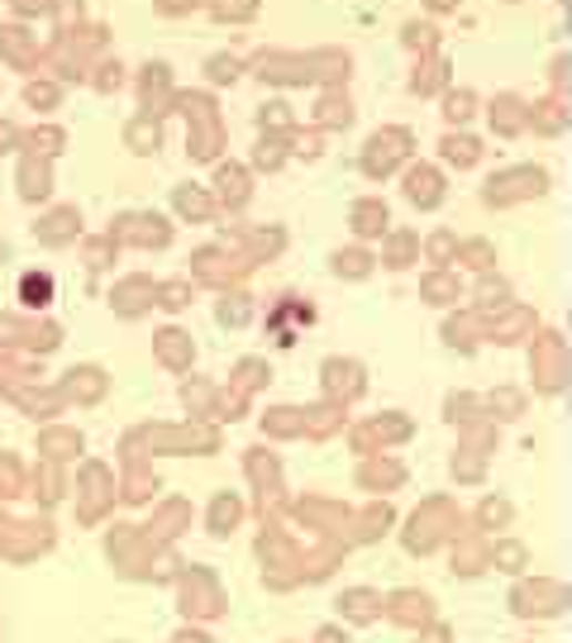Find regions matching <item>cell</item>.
Segmentation results:
<instances>
[{"label": "cell", "instance_id": "6da1fadb", "mask_svg": "<svg viewBox=\"0 0 572 643\" xmlns=\"http://www.w3.org/2000/svg\"><path fill=\"white\" fill-rule=\"evenodd\" d=\"M248 72L263 86H320V91H348L354 76V53L339 43H320L310 53L296 48H258L248 58Z\"/></svg>", "mask_w": 572, "mask_h": 643}, {"label": "cell", "instance_id": "7a4b0ae2", "mask_svg": "<svg viewBox=\"0 0 572 643\" xmlns=\"http://www.w3.org/2000/svg\"><path fill=\"white\" fill-rule=\"evenodd\" d=\"M110 53V24L91 20L76 34H48L43 39V76H58L62 86L91 82L95 62Z\"/></svg>", "mask_w": 572, "mask_h": 643}, {"label": "cell", "instance_id": "3957f363", "mask_svg": "<svg viewBox=\"0 0 572 643\" xmlns=\"http://www.w3.org/2000/svg\"><path fill=\"white\" fill-rule=\"evenodd\" d=\"M177 110L186 115V153L191 163H215L225 149V120H219V101L211 91H182Z\"/></svg>", "mask_w": 572, "mask_h": 643}, {"label": "cell", "instance_id": "277c9868", "mask_svg": "<svg viewBox=\"0 0 572 643\" xmlns=\"http://www.w3.org/2000/svg\"><path fill=\"white\" fill-rule=\"evenodd\" d=\"M549 191V172L539 163H515V167H501L487 176L482 186V201L491 211H511V205H524V201H539Z\"/></svg>", "mask_w": 572, "mask_h": 643}, {"label": "cell", "instance_id": "5b68a950", "mask_svg": "<svg viewBox=\"0 0 572 643\" xmlns=\"http://www.w3.org/2000/svg\"><path fill=\"white\" fill-rule=\"evenodd\" d=\"M530 377L539 396H559L572 381V353L559 329H539L530 344Z\"/></svg>", "mask_w": 572, "mask_h": 643}, {"label": "cell", "instance_id": "8992f818", "mask_svg": "<svg viewBox=\"0 0 572 643\" xmlns=\"http://www.w3.org/2000/svg\"><path fill=\"white\" fill-rule=\"evenodd\" d=\"M410 153H416V134H410L406 124H381L377 134H368V143H362V176L387 182L391 172H401L410 163Z\"/></svg>", "mask_w": 572, "mask_h": 643}, {"label": "cell", "instance_id": "52a82bcc", "mask_svg": "<svg viewBox=\"0 0 572 643\" xmlns=\"http://www.w3.org/2000/svg\"><path fill=\"white\" fill-rule=\"evenodd\" d=\"M134 95H139V110L153 120H167L177 115V76H172L167 62H143L134 72Z\"/></svg>", "mask_w": 572, "mask_h": 643}, {"label": "cell", "instance_id": "ba28073f", "mask_svg": "<svg viewBox=\"0 0 572 643\" xmlns=\"http://www.w3.org/2000/svg\"><path fill=\"white\" fill-rule=\"evenodd\" d=\"M0 62L10 72H24V76H39L43 72V39L34 24H20V20H0Z\"/></svg>", "mask_w": 572, "mask_h": 643}, {"label": "cell", "instance_id": "9c48e42d", "mask_svg": "<svg viewBox=\"0 0 572 643\" xmlns=\"http://www.w3.org/2000/svg\"><path fill=\"white\" fill-rule=\"evenodd\" d=\"M248 257L244 253H229V248H201L196 257H191V277H196L201 286H219V292H229L234 282L248 277Z\"/></svg>", "mask_w": 572, "mask_h": 643}, {"label": "cell", "instance_id": "30bf717a", "mask_svg": "<svg viewBox=\"0 0 572 643\" xmlns=\"http://www.w3.org/2000/svg\"><path fill=\"white\" fill-rule=\"evenodd\" d=\"M0 344L29 348V353H53L62 344V329L53 319H29V315H0Z\"/></svg>", "mask_w": 572, "mask_h": 643}, {"label": "cell", "instance_id": "8fae6325", "mask_svg": "<svg viewBox=\"0 0 572 643\" xmlns=\"http://www.w3.org/2000/svg\"><path fill=\"white\" fill-rule=\"evenodd\" d=\"M110 238H115V244H130V248H167L172 244V224L157 211H130V215L115 220Z\"/></svg>", "mask_w": 572, "mask_h": 643}, {"label": "cell", "instance_id": "7c38bea8", "mask_svg": "<svg viewBox=\"0 0 572 643\" xmlns=\"http://www.w3.org/2000/svg\"><path fill=\"white\" fill-rule=\"evenodd\" d=\"M487 124L497 139H520L530 129V101L520 91H501L487 101Z\"/></svg>", "mask_w": 572, "mask_h": 643}, {"label": "cell", "instance_id": "4fadbf2b", "mask_svg": "<svg viewBox=\"0 0 572 643\" xmlns=\"http://www.w3.org/2000/svg\"><path fill=\"white\" fill-rule=\"evenodd\" d=\"M534 334H539V319H534L530 305H520V300H511L497 315H487V339L491 344H520V339H534Z\"/></svg>", "mask_w": 572, "mask_h": 643}, {"label": "cell", "instance_id": "5bb4252c", "mask_svg": "<svg viewBox=\"0 0 572 643\" xmlns=\"http://www.w3.org/2000/svg\"><path fill=\"white\" fill-rule=\"evenodd\" d=\"M401 191H406V201L416 205V211H435L449 186H443V172H439V167H429V163H410L406 176H401Z\"/></svg>", "mask_w": 572, "mask_h": 643}, {"label": "cell", "instance_id": "9a60e30c", "mask_svg": "<svg viewBox=\"0 0 572 643\" xmlns=\"http://www.w3.org/2000/svg\"><path fill=\"white\" fill-rule=\"evenodd\" d=\"M320 381H325V391H329L334 406H344V400L362 396V386H368V377H362V367L354 358H329L320 367Z\"/></svg>", "mask_w": 572, "mask_h": 643}, {"label": "cell", "instance_id": "2e32d148", "mask_svg": "<svg viewBox=\"0 0 572 643\" xmlns=\"http://www.w3.org/2000/svg\"><path fill=\"white\" fill-rule=\"evenodd\" d=\"M406 86H410V95H420V101H435V95L453 91V62L443 58V53L439 58H420Z\"/></svg>", "mask_w": 572, "mask_h": 643}, {"label": "cell", "instance_id": "e0dca14e", "mask_svg": "<svg viewBox=\"0 0 572 643\" xmlns=\"http://www.w3.org/2000/svg\"><path fill=\"white\" fill-rule=\"evenodd\" d=\"M157 305V286L149 277H124L115 282V292H110V310L124 315V319H139L143 310H153Z\"/></svg>", "mask_w": 572, "mask_h": 643}, {"label": "cell", "instance_id": "ac0fdd59", "mask_svg": "<svg viewBox=\"0 0 572 643\" xmlns=\"http://www.w3.org/2000/svg\"><path fill=\"white\" fill-rule=\"evenodd\" d=\"M215 201L225 205V211H244V205L253 201V176H248V167L219 163L215 167Z\"/></svg>", "mask_w": 572, "mask_h": 643}, {"label": "cell", "instance_id": "d6986e66", "mask_svg": "<svg viewBox=\"0 0 572 643\" xmlns=\"http://www.w3.org/2000/svg\"><path fill=\"white\" fill-rule=\"evenodd\" d=\"M482 339H487V315L482 310H458V315L443 319V344H449V348L472 353Z\"/></svg>", "mask_w": 572, "mask_h": 643}, {"label": "cell", "instance_id": "ffe728a7", "mask_svg": "<svg viewBox=\"0 0 572 643\" xmlns=\"http://www.w3.org/2000/svg\"><path fill=\"white\" fill-rule=\"evenodd\" d=\"M572 124V110H568V95H544V101H530V129L544 139H559L563 129Z\"/></svg>", "mask_w": 572, "mask_h": 643}, {"label": "cell", "instance_id": "44dd1931", "mask_svg": "<svg viewBox=\"0 0 572 643\" xmlns=\"http://www.w3.org/2000/svg\"><path fill=\"white\" fill-rule=\"evenodd\" d=\"M348 224H354L358 238H387V234H391V211H387V201H377V196L354 201V211H348Z\"/></svg>", "mask_w": 572, "mask_h": 643}, {"label": "cell", "instance_id": "7402d4cb", "mask_svg": "<svg viewBox=\"0 0 572 643\" xmlns=\"http://www.w3.org/2000/svg\"><path fill=\"white\" fill-rule=\"evenodd\" d=\"M39 244H48V248H62V244H76V234H82V215L72 211V205H58V211H48L43 220H39Z\"/></svg>", "mask_w": 572, "mask_h": 643}, {"label": "cell", "instance_id": "603a6c76", "mask_svg": "<svg viewBox=\"0 0 572 643\" xmlns=\"http://www.w3.org/2000/svg\"><path fill=\"white\" fill-rule=\"evenodd\" d=\"M354 95L348 91H320L315 95V110H310V120H315V129H348L354 124Z\"/></svg>", "mask_w": 572, "mask_h": 643}, {"label": "cell", "instance_id": "cb8c5ba5", "mask_svg": "<svg viewBox=\"0 0 572 643\" xmlns=\"http://www.w3.org/2000/svg\"><path fill=\"white\" fill-rule=\"evenodd\" d=\"M439 157H443V163H449V167L468 172V167L482 163V139L468 134V129H449V134L439 139Z\"/></svg>", "mask_w": 572, "mask_h": 643}, {"label": "cell", "instance_id": "d4e9b609", "mask_svg": "<svg viewBox=\"0 0 572 643\" xmlns=\"http://www.w3.org/2000/svg\"><path fill=\"white\" fill-rule=\"evenodd\" d=\"M401 48H406V53H416V62L420 58H439L443 53V29L435 20H406L401 24Z\"/></svg>", "mask_w": 572, "mask_h": 643}, {"label": "cell", "instance_id": "484cf974", "mask_svg": "<svg viewBox=\"0 0 572 643\" xmlns=\"http://www.w3.org/2000/svg\"><path fill=\"white\" fill-rule=\"evenodd\" d=\"M20 149L24 157H53L68 149V129H58V124H34V129H20Z\"/></svg>", "mask_w": 572, "mask_h": 643}, {"label": "cell", "instance_id": "4316f807", "mask_svg": "<svg viewBox=\"0 0 572 643\" xmlns=\"http://www.w3.org/2000/svg\"><path fill=\"white\" fill-rule=\"evenodd\" d=\"M20 196L24 201H48L53 196V163L48 157H20Z\"/></svg>", "mask_w": 572, "mask_h": 643}, {"label": "cell", "instance_id": "83f0119b", "mask_svg": "<svg viewBox=\"0 0 572 643\" xmlns=\"http://www.w3.org/2000/svg\"><path fill=\"white\" fill-rule=\"evenodd\" d=\"M153 353L163 367H172V372H186L191 358H196V344H191V334H182V329H163L153 339Z\"/></svg>", "mask_w": 572, "mask_h": 643}, {"label": "cell", "instance_id": "f1b7e54d", "mask_svg": "<svg viewBox=\"0 0 572 643\" xmlns=\"http://www.w3.org/2000/svg\"><path fill=\"white\" fill-rule=\"evenodd\" d=\"M172 205H177V215L191 220V224H205L215 211H219V201H215V191H205V186H177L172 191Z\"/></svg>", "mask_w": 572, "mask_h": 643}, {"label": "cell", "instance_id": "f546056e", "mask_svg": "<svg viewBox=\"0 0 572 643\" xmlns=\"http://www.w3.org/2000/svg\"><path fill=\"white\" fill-rule=\"evenodd\" d=\"M234 244L244 248L248 263H263V257H277L286 248V234L273 229V224H267V229H234Z\"/></svg>", "mask_w": 572, "mask_h": 643}, {"label": "cell", "instance_id": "4dcf8cb0", "mask_svg": "<svg viewBox=\"0 0 572 643\" xmlns=\"http://www.w3.org/2000/svg\"><path fill=\"white\" fill-rule=\"evenodd\" d=\"M420 296L429 305H458L463 300V282H458V272H449V267H429L420 277Z\"/></svg>", "mask_w": 572, "mask_h": 643}, {"label": "cell", "instance_id": "1f68e13d", "mask_svg": "<svg viewBox=\"0 0 572 643\" xmlns=\"http://www.w3.org/2000/svg\"><path fill=\"white\" fill-rule=\"evenodd\" d=\"M58 391L68 396V400H82V406H91V400L105 396V372H101V367H72V372L62 377Z\"/></svg>", "mask_w": 572, "mask_h": 643}, {"label": "cell", "instance_id": "d6a6232c", "mask_svg": "<svg viewBox=\"0 0 572 643\" xmlns=\"http://www.w3.org/2000/svg\"><path fill=\"white\" fill-rule=\"evenodd\" d=\"M381 263H387L391 272H406L410 263H420V234L391 229L387 238H381Z\"/></svg>", "mask_w": 572, "mask_h": 643}, {"label": "cell", "instance_id": "836d02e7", "mask_svg": "<svg viewBox=\"0 0 572 643\" xmlns=\"http://www.w3.org/2000/svg\"><path fill=\"white\" fill-rule=\"evenodd\" d=\"M62 95H68V86L58 82V76H29L24 82V105L34 110V115H53V110L62 105Z\"/></svg>", "mask_w": 572, "mask_h": 643}, {"label": "cell", "instance_id": "e575fe53", "mask_svg": "<svg viewBox=\"0 0 572 643\" xmlns=\"http://www.w3.org/2000/svg\"><path fill=\"white\" fill-rule=\"evenodd\" d=\"M124 143H130V153H139V157H149V153H157L163 149V120H153V115H139L124 124Z\"/></svg>", "mask_w": 572, "mask_h": 643}, {"label": "cell", "instance_id": "d590c367", "mask_svg": "<svg viewBox=\"0 0 572 643\" xmlns=\"http://www.w3.org/2000/svg\"><path fill=\"white\" fill-rule=\"evenodd\" d=\"M211 14L215 24H225V29H244V24H253L263 14V0H211Z\"/></svg>", "mask_w": 572, "mask_h": 643}, {"label": "cell", "instance_id": "8d00e7d4", "mask_svg": "<svg viewBox=\"0 0 572 643\" xmlns=\"http://www.w3.org/2000/svg\"><path fill=\"white\" fill-rule=\"evenodd\" d=\"M91 91H101V95H120L124 86H130V68L115 58V53H105L101 62H95V72H91Z\"/></svg>", "mask_w": 572, "mask_h": 643}, {"label": "cell", "instance_id": "74e56055", "mask_svg": "<svg viewBox=\"0 0 572 643\" xmlns=\"http://www.w3.org/2000/svg\"><path fill=\"white\" fill-rule=\"evenodd\" d=\"M82 24H91L86 0H53V14H48V34H76Z\"/></svg>", "mask_w": 572, "mask_h": 643}, {"label": "cell", "instance_id": "f35d334b", "mask_svg": "<svg viewBox=\"0 0 572 643\" xmlns=\"http://www.w3.org/2000/svg\"><path fill=\"white\" fill-rule=\"evenodd\" d=\"M292 157V134H263L253 143V167L258 172H277Z\"/></svg>", "mask_w": 572, "mask_h": 643}, {"label": "cell", "instance_id": "ab89813d", "mask_svg": "<svg viewBox=\"0 0 572 643\" xmlns=\"http://www.w3.org/2000/svg\"><path fill=\"white\" fill-rule=\"evenodd\" d=\"M201 72H205V82H211V86H234L238 76L248 72V58H238V53H211Z\"/></svg>", "mask_w": 572, "mask_h": 643}, {"label": "cell", "instance_id": "60d3db41", "mask_svg": "<svg viewBox=\"0 0 572 643\" xmlns=\"http://www.w3.org/2000/svg\"><path fill=\"white\" fill-rule=\"evenodd\" d=\"M372 263L377 257L368 253V248H339L329 257V267H334V277H348V282H362L372 272Z\"/></svg>", "mask_w": 572, "mask_h": 643}, {"label": "cell", "instance_id": "b9f144b4", "mask_svg": "<svg viewBox=\"0 0 572 643\" xmlns=\"http://www.w3.org/2000/svg\"><path fill=\"white\" fill-rule=\"evenodd\" d=\"M439 101H443V120H449V129H463V124L477 115V105H482V101H477V91H468V86L443 91Z\"/></svg>", "mask_w": 572, "mask_h": 643}, {"label": "cell", "instance_id": "7bdbcfd3", "mask_svg": "<svg viewBox=\"0 0 572 643\" xmlns=\"http://www.w3.org/2000/svg\"><path fill=\"white\" fill-rule=\"evenodd\" d=\"M505 305H511V282H505V277H491V272H487V277L477 282V310H482V315H497V310H505Z\"/></svg>", "mask_w": 572, "mask_h": 643}, {"label": "cell", "instance_id": "ee69618b", "mask_svg": "<svg viewBox=\"0 0 572 643\" xmlns=\"http://www.w3.org/2000/svg\"><path fill=\"white\" fill-rule=\"evenodd\" d=\"M443 410H449V420H453V425L472 429V425H482V415H487V400H477V396H468V391H453L449 400H443Z\"/></svg>", "mask_w": 572, "mask_h": 643}, {"label": "cell", "instance_id": "f6af8a7d", "mask_svg": "<svg viewBox=\"0 0 572 643\" xmlns=\"http://www.w3.org/2000/svg\"><path fill=\"white\" fill-rule=\"evenodd\" d=\"M458 263H463L468 272H482V277H487V272L497 267V248H491L487 238H463V244H458Z\"/></svg>", "mask_w": 572, "mask_h": 643}, {"label": "cell", "instance_id": "bcb514c9", "mask_svg": "<svg viewBox=\"0 0 572 643\" xmlns=\"http://www.w3.org/2000/svg\"><path fill=\"white\" fill-rule=\"evenodd\" d=\"M258 129H263V134H296V115H292V105H286V101H267V105H258Z\"/></svg>", "mask_w": 572, "mask_h": 643}, {"label": "cell", "instance_id": "7dc6e473", "mask_svg": "<svg viewBox=\"0 0 572 643\" xmlns=\"http://www.w3.org/2000/svg\"><path fill=\"white\" fill-rule=\"evenodd\" d=\"M20 300L29 305V310H43V305L53 300V277H48V272H24V277H20Z\"/></svg>", "mask_w": 572, "mask_h": 643}, {"label": "cell", "instance_id": "c3c4849f", "mask_svg": "<svg viewBox=\"0 0 572 643\" xmlns=\"http://www.w3.org/2000/svg\"><path fill=\"white\" fill-rule=\"evenodd\" d=\"M420 253H425L435 267H449V263H458V238H453L449 229H435V234H429L425 244H420Z\"/></svg>", "mask_w": 572, "mask_h": 643}, {"label": "cell", "instance_id": "681fc988", "mask_svg": "<svg viewBox=\"0 0 572 643\" xmlns=\"http://www.w3.org/2000/svg\"><path fill=\"white\" fill-rule=\"evenodd\" d=\"M182 400L191 406V415H211L215 406H219V391L211 381H201V377H191L186 386H182Z\"/></svg>", "mask_w": 572, "mask_h": 643}, {"label": "cell", "instance_id": "f907efd6", "mask_svg": "<svg viewBox=\"0 0 572 643\" xmlns=\"http://www.w3.org/2000/svg\"><path fill=\"white\" fill-rule=\"evenodd\" d=\"M248 315H253V300L244 292H225L219 296V325H248Z\"/></svg>", "mask_w": 572, "mask_h": 643}, {"label": "cell", "instance_id": "816d5d0a", "mask_svg": "<svg viewBox=\"0 0 572 643\" xmlns=\"http://www.w3.org/2000/svg\"><path fill=\"white\" fill-rule=\"evenodd\" d=\"M267 381V363H258V358H244V363H238L234 367V377H229V386H234V391H258V386Z\"/></svg>", "mask_w": 572, "mask_h": 643}, {"label": "cell", "instance_id": "f5cc1de1", "mask_svg": "<svg viewBox=\"0 0 572 643\" xmlns=\"http://www.w3.org/2000/svg\"><path fill=\"white\" fill-rule=\"evenodd\" d=\"M520 410H524V396L511 391V386H501V391L487 396V415H497V420H515Z\"/></svg>", "mask_w": 572, "mask_h": 643}, {"label": "cell", "instance_id": "db71d44e", "mask_svg": "<svg viewBox=\"0 0 572 643\" xmlns=\"http://www.w3.org/2000/svg\"><path fill=\"white\" fill-rule=\"evenodd\" d=\"M205 10H211V0H153V14H163V20H191Z\"/></svg>", "mask_w": 572, "mask_h": 643}, {"label": "cell", "instance_id": "11a10c76", "mask_svg": "<svg viewBox=\"0 0 572 643\" xmlns=\"http://www.w3.org/2000/svg\"><path fill=\"white\" fill-rule=\"evenodd\" d=\"M48 14H53V0H10V20L20 24H48Z\"/></svg>", "mask_w": 572, "mask_h": 643}, {"label": "cell", "instance_id": "9f6ffc18", "mask_svg": "<svg viewBox=\"0 0 572 643\" xmlns=\"http://www.w3.org/2000/svg\"><path fill=\"white\" fill-rule=\"evenodd\" d=\"M115 248H120V244H115V238H110V234H105V238H91V244L82 248L86 267H95V272H101V267H110V263H115Z\"/></svg>", "mask_w": 572, "mask_h": 643}, {"label": "cell", "instance_id": "6f0895ef", "mask_svg": "<svg viewBox=\"0 0 572 643\" xmlns=\"http://www.w3.org/2000/svg\"><path fill=\"white\" fill-rule=\"evenodd\" d=\"M157 305H163V310H186V305H191V282H163V286H157Z\"/></svg>", "mask_w": 572, "mask_h": 643}, {"label": "cell", "instance_id": "680465c9", "mask_svg": "<svg viewBox=\"0 0 572 643\" xmlns=\"http://www.w3.org/2000/svg\"><path fill=\"white\" fill-rule=\"evenodd\" d=\"M292 153L296 157H320L325 149H320V129H296L292 134Z\"/></svg>", "mask_w": 572, "mask_h": 643}, {"label": "cell", "instance_id": "91938a15", "mask_svg": "<svg viewBox=\"0 0 572 643\" xmlns=\"http://www.w3.org/2000/svg\"><path fill=\"white\" fill-rule=\"evenodd\" d=\"M20 149V129H14V120L0 115V153H14Z\"/></svg>", "mask_w": 572, "mask_h": 643}, {"label": "cell", "instance_id": "94428289", "mask_svg": "<svg viewBox=\"0 0 572 643\" xmlns=\"http://www.w3.org/2000/svg\"><path fill=\"white\" fill-rule=\"evenodd\" d=\"M420 6H425L429 14H453L458 6H463V0H420Z\"/></svg>", "mask_w": 572, "mask_h": 643}, {"label": "cell", "instance_id": "6125c7cd", "mask_svg": "<svg viewBox=\"0 0 572 643\" xmlns=\"http://www.w3.org/2000/svg\"><path fill=\"white\" fill-rule=\"evenodd\" d=\"M511 6H520V0H511Z\"/></svg>", "mask_w": 572, "mask_h": 643}]
</instances>
